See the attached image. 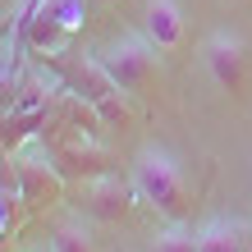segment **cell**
I'll return each mask as SVG.
<instances>
[{"label":"cell","instance_id":"cell-3","mask_svg":"<svg viewBox=\"0 0 252 252\" xmlns=\"http://www.w3.org/2000/svg\"><path fill=\"white\" fill-rule=\"evenodd\" d=\"M60 69H64V78H69L64 92L78 96V101H87L96 120H106V124H128L124 92L110 83V73L96 64V55H73V60H64Z\"/></svg>","mask_w":252,"mask_h":252},{"label":"cell","instance_id":"cell-11","mask_svg":"<svg viewBox=\"0 0 252 252\" xmlns=\"http://www.w3.org/2000/svg\"><path fill=\"white\" fill-rule=\"evenodd\" d=\"M152 252H197V234L174 225L170 234H160V239H156V248H152Z\"/></svg>","mask_w":252,"mask_h":252},{"label":"cell","instance_id":"cell-12","mask_svg":"<svg viewBox=\"0 0 252 252\" xmlns=\"http://www.w3.org/2000/svg\"><path fill=\"white\" fill-rule=\"evenodd\" d=\"M96 5H120V0H96Z\"/></svg>","mask_w":252,"mask_h":252},{"label":"cell","instance_id":"cell-4","mask_svg":"<svg viewBox=\"0 0 252 252\" xmlns=\"http://www.w3.org/2000/svg\"><path fill=\"white\" fill-rule=\"evenodd\" d=\"M83 23V5L78 0H41V5L28 14V28H23V41L32 51H46V55H60L69 32Z\"/></svg>","mask_w":252,"mask_h":252},{"label":"cell","instance_id":"cell-6","mask_svg":"<svg viewBox=\"0 0 252 252\" xmlns=\"http://www.w3.org/2000/svg\"><path fill=\"white\" fill-rule=\"evenodd\" d=\"M202 64H206V73H211V83L220 92L243 96V87H248V46L234 32H211L202 41Z\"/></svg>","mask_w":252,"mask_h":252},{"label":"cell","instance_id":"cell-8","mask_svg":"<svg viewBox=\"0 0 252 252\" xmlns=\"http://www.w3.org/2000/svg\"><path fill=\"white\" fill-rule=\"evenodd\" d=\"M142 37L156 51H174L184 41V9L179 0H147L142 5Z\"/></svg>","mask_w":252,"mask_h":252},{"label":"cell","instance_id":"cell-9","mask_svg":"<svg viewBox=\"0 0 252 252\" xmlns=\"http://www.w3.org/2000/svg\"><path fill=\"white\" fill-rule=\"evenodd\" d=\"M197 252H248V225H239V220H206L197 229Z\"/></svg>","mask_w":252,"mask_h":252},{"label":"cell","instance_id":"cell-7","mask_svg":"<svg viewBox=\"0 0 252 252\" xmlns=\"http://www.w3.org/2000/svg\"><path fill=\"white\" fill-rule=\"evenodd\" d=\"M128 197H138L128 184H120L115 174H96V179H83V216L92 220H120L128 216Z\"/></svg>","mask_w":252,"mask_h":252},{"label":"cell","instance_id":"cell-2","mask_svg":"<svg viewBox=\"0 0 252 252\" xmlns=\"http://www.w3.org/2000/svg\"><path fill=\"white\" fill-rule=\"evenodd\" d=\"M96 64L110 73V83L120 87L124 96H152L156 87V73H160V60H156V46L138 32H120L110 41H101V46L92 51Z\"/></svg>","mask_w":252,"mask_h":252},{"label":"cell","instance_id":"cell-10","mask_svg":"<svg viewBox=\"0 0 252 252\" xmlns=\"http://www.w3.org/2000/svg\"><path fill=\"white\" fill-rule=\"evenodd\" d=\"M51 252H96V248H92V234H87L83 220H64L51 234Z\"/></svg>","mask_w":252,"mask_h":252},{"label":"cell","instance_id":"cell-1","mask_svg":"<svg viewBox=\"0 0 252 252\" xmlns=\"http://www.w3.org/2000/svg\"><path fill=\"white\" fill-rule=\"evenodd\" d=\"M133 192H138L156 216H165L170 225H184L188 211H192V188L184 179V165L156 142L133 156Z\"/></svg>","mask_w":252,"mask_h":252},{"label":"cell","instance_id":"cell-5","mask_svg":"<svg viewBox=\"0 0 252 252\" xmlns=\"http://www.w3.org/2000/svg\"><path fill=\"white\" fill-rule=\"evenodd\" d=\"M14 174H19V202H28V206H51L64 192L60 165H55L51 156H41L37 142L19 147V156H14Z\"/></svg>","mask_w":252,"mask_h":252}]
</instances>
